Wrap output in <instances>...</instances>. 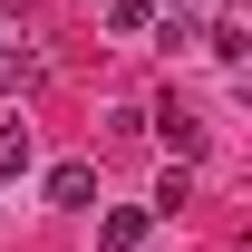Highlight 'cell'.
I'll return each instance as SVG.
<instances>
[{"label":"cell","mask_w":252,"mask_h":252,"mask_svg":"<svg viewBox=\"0 0 252 252\" xmlns=\"http://www.w3.org/2000/svg\"><path fill=\"white\" fill-rule=\"evenodd\" d=\"M146 126L165 136V156H175V165L204 156V117H194V107H175V97H156V117H146Z\"/></svg>","instance_id":"cell-1"},{"label":"cell","mask_w":252,"mask_h":252,"mask_svg":"<svg viewBox=\"0 0 252 252\" xmlns=\"http://www.w3.org/2000/svg\"><path fill=\"white\" fill-rule=\"evenodd\" d=\"M39 78V49H30V30H20V20H0V97H20Z\"/></svg>","instance_id":"cell-2"},{"label":"cell","mask_w":252,"mask_h":252,"mask_svg":"<svg viewBox=\"0 0 252 252\" xmlns=\"http://www.w3.org/2000/svg\"><path fill=\"white\" fill-rule=\"evenodd\" d=\"M146 233H156V214H146V204H117V214H97V243H107V252H136Z\"/></svg>","instance_id":"cell-3"},{"label":"cell","mask_w":252,"mask_h":252,"mask_svg":"<svg viewBox=\"0 0 252 252\" xmlns=\"http://www.w3.org/2000/svg\"><path fill=\"white\" fill-rule=\"evenodd\" d=\"M88 194H97V165H49V204L59 214H78Z\"/></svg>","instance_id":"cell-4"},{"label":"cell","mask_w":252,"mask_h":252,"mask_svg":"<svg viewBox=\"0 0 252 252\" xmlns=\"http://www.w3.org/2000/svg\"><path fill=\"white\" fill-rule=\"evenodd\" d=\"M97 20L117 39H136V30H156V0H97Z\"/></svg>","instance_id":"cell-5"},{"label":"cell","mask_w":252,"mask_h":252,"mask_svg":"<svg viewBox=\"0 0 252 252\" xmlns=\"http://www.w3.org/2000/svg\"><path fill=\"white\" fill-rule=\"evenodd\" d=\"M20 175H30V126L10 117V126H0V185H20Z\"/></svg>","instance_id":"cell-6"},{"label":"cell","mask_w":252,"mask_h":252,"mask_svg":"<svg viewBox=\"0 0 252 252\" xmlns=\"http://www.w3.org/2000/svg\"><path fill=\"white\" fill-rule=\"evenodd\" d=\"M243 49H252V39H243V20H214V39H204V59H214V68H243Z\"/></svg>","instance_id":"cell-7"},{"label":"cell","mask_w":252,"mask_h":252,"mask_svg":"<svg viewBox=\"0 0 252 252\" xmlns=\"http://www.w3.org/2000/svg\"><path fill=\"white\" fill-rule=\"evenodd\" d=\"M175 204H194V175H185V165H165V185H156V204H146V214H175Z\"/></svg>","instance_id":"cell-8"},{"label":"cell","mask_w":252,"mask_h":252,"mask_svg":"<svg viewBox=\"0 0 252 252\" xmlns=\"http://www.w3.org/2000/svg\"><path fill=\"white\" fill-rule=\"evenodd\" d=\"M0 20H10V0H0Z\"/></svg>","instance_id":"cell-9"}]
</instances>
